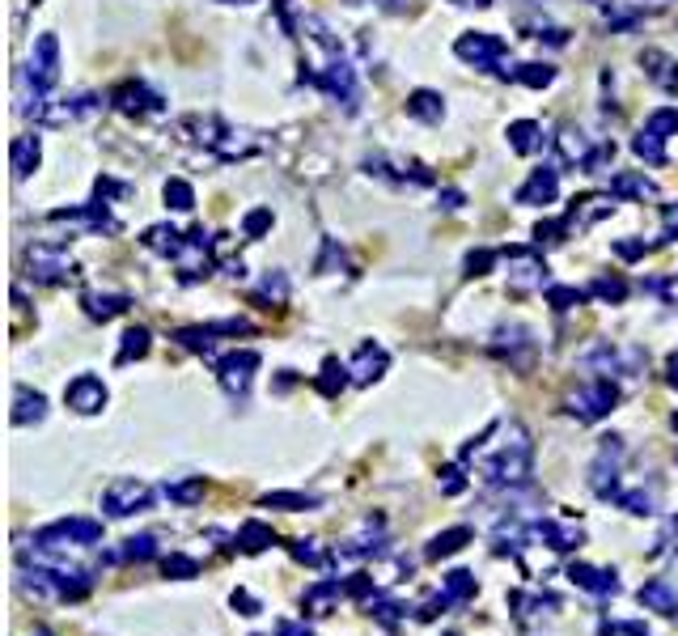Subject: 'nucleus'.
<instances>
[{"mask_svg": "<svg viewBox=\"0 0 678 636\" xmlns=\"http://www.w3.org/2000/svg\"><path fill=\"white\" fill-rule=\"evenodd\" d=\"M475 467H479V475H484V484H492V488H526L530 471H534V441L526 433V424L505 420L501 441H496Z\"/></svg>", "mask_w": 678, "mask_h": 636, "instance_id": "1", "label": "nucleus"}, {"mask_svg": "<svg viewBox=\"0 0 678 636\" xmlns=\"http://www.w3.org/2000/svg\"><path fill=\"white\" fill-rule=\"evenodd\" d=\"M26 577L34 581V594H47V598H60V603H81V598L94 590V569H81V564H68L60 552L51 547H39L34 552H22Z\"/></svg>", "mask_w": 678, "mask_h": 636, "instance_id": "2", "label": "nucleus"}, {"mask_svg": "<svg viewBox=\"0 0 678 636\" xmlns=\"http://www.w3.org/2000/svg\"><path fill=\"white\" fill-rule=\"evenodd\" d=\"M640 365H645V352L640 348H619V344H606V340H598L581 352V369H590V374H598V378H611V382L615 378H636Z\"/></svg>", "mask_w": 678, "mask_h": 636, "instance_id": "3", "label": "nucleus"}, {"mask_svg": "<svg viewBox=\"0 0 678 636\" xmlns=\"http://www.w3.org/2000/svg\"><path fill=\"white\" fill-rule=\"evenodd\" d=\"M34 543L51 547V552H68V547H98L102 543V522H94V518H60V522L34 530Z\"/></svg>", "mask_w": 678, "mask_h": 636, "instance_id": "4", "label": "nucleus"}, {"mask_svg": "<svg viewBox=\"0 0 678 636\" xmlns=\"http://www.w3.org/2000/svg\"><path fill=\"white\" fill-rule=\"evenodd\" d=\"M623 458H628V446H623L619 433H611V437L598 441V454H594V463H590V488H594V497L615 501L619 475H623Z\"/></svg>", "mask_w": 678, "mask_h": 636, "instance_id": "5", "label": "nucleus"}, {"mask_svg": "<svg viewBox=\"0 0 678 636\" xmlns=\"http://www.w3.org/2000/svg\"><path fill=\"white\" fill-rule=\"evenodd\" d=\"M615 403H619V386L611 378H594V382H585L577 395H568V416L581 424H598L615 412Z\"/></svg>", "mask_w": 678, "mask_h": 636, "instance_id": "6", "label": "nucleus"}, {"mask_svg": "<svg viewBox=\"0 0 678 636\" xmlns=\"http://www.w3.org/2000/svg\"><path fill=\"white\" fill-rule=\"evenodd\" d=\"M153 505V488L145 480H111L102 488V514L106 518H132V514H145Z\"/></svg>", "mask_w": 678, "mask_h": 636, "instance_id": "7", "label": "nucleus"}, {"mask_svg": "<svg viewBox=\"0 0 678 636\" xmlns=\"http://www.w3.org/2000/svg\"><path fill=\"white\" fill-rule=\"evenodd\" d=\"M255 369H259V352L255 348H238V352H229V357L217 361V378L225 386V395L229 399H246V391H251V382H255Z\"/></svg>", "mask_w": 678, "mask_h": 636, "instance_id": "8", "label": "nucleus"}, {"mask_svg": "<svg viewBox=\"0 0 678 636\" xmlns=\"http://www.w3.org/2000/svg\"><path fill=\"white\" fill-rule=\"evenodd\" d=\"M492 352L501 361H509L513 369H530L534 365V352H539V344H534V331L522 327V323H509V327H496L492 335Z\"/></svg>", "mask_w": 678, "mask_h": 636, "instance_id": "9", "label": "nucleus"}, {"mask_svg": "<svg viewBox=\"0 0 678 636\" xmlns=\"http://www.w3.org/2000/svg\"><path fill=\"white\" fill-rule=\"evenodd\" d=\"M314 85L323 94H331L335 102H344V111H356L361 106V90H356V73H352V64L344 56H331V64L323 68V73H314Z\"/></svg>", "mask_w": 678, "mask_h": 636, "instance_id": "10", "label": "nucleus"}, {"mask_svg": "<svg viewBox=\"0 0 678 636\" xmlns=\"http://www.w3.org/2000/svg\"><path fill=\"white\" fill-rule=\"evenodd\" d=\"M26 73L34 77V85H39L43 94L60 81V39H56V34H39V39H34L30 68H26Z\"/></svg>", "mask_w": 678, "mask_h": 636, "instance_id": "11", "label": "nucleus"}, {"mask_svg": "<svg viewBox=\"0 0 678 636\" xmlns=\"http://www.w3.org/2000/svg\"><path fill=\"white\" fill-rule=\"evenodd\" d=\"M251 323L246 318H221V323H208V327H183L174 331V340L183 344L187 352H212V344L221 340V335H246Z\"/></svg>", "mask_w": 678, "mask_h": 636, "instance_id": "12", "label": "nucleus"}, {"mask_svg": "<svg viewBox=\"0 0 678 636\" xmlns=\"http://www.w3.org/2000/svg\"><path fill=\"white\" fill-rule=\"evenodd\" d=\"M64 403L77 416H98L106 408V382L94 378V374H77L73 382L64 386Z\"/></svg>", "mask_w": 678, "mask_h": 636, "instance_id": "13", "label": "nucleus"}, {"mask_svg": "<svg viewBox=\"0 0 678 636\" xmlns=\"http://www.w3.org/2000/svg\"><path fill=\"white\" fill-rule=\"evenodd\" d=\"M26 268L34 280H43V285H60V280L73 276V259L56 246H30L26 251Z\"/></svg>", "mask_w": 678, "mask_h": 636, "instance_id": "14", "label": "nucleus"}, {"mask_svg": "<svg viewBox=\"0 0 678 636\" xmlns=\"http://www.w3.org/2000/svg\"><path fill=\"white\" fill-rule=\"evenodd\" d=\"M568 581H573L577 590L594 594V598H615L619 594V573L615 569H598V564H585V560H573L568 564Z\"/></svg>", "mask_w": 678, "mask_h": 636, "instance_id": "15", "label": "nucleus"}, {"mask_svg": "<svg viewBox=\"0 0 678 636\" xmlns=\"http://www.w3.org/2000/svg\"><path fill=\"white\" fill-rule=\"evenodd\" d=\"M454 51L475 68H496V60L505 56V39H496V34H488V30H475V34H462V39L454 43Z\"/></svg>", "mask_w": 678, "mask_h": 636, "instance_id": "16", "label": "nucleus"}, {"mask_svg": "<svg viewBox=\"0 0 678 636\" xmlns=\"http://www.w3.org/2000/svg\"><path fill=\"white\" fill-rule=\"evenodd\" d=\"M530 539H543L551 552H577V547L585 543V530L568 526V522H556V518H534L530 522Z\"/></svg>", "mask_w": 678, "mask_h": 636, "instance_id": "17", "label": "nucleus"}, {"mask_svg": "<svg viewBox=\"0 0 678 636\" xmlns=\"http://www.w3.org/2000/svg\"><path fill=\"white\" fill-rule=\"evenodd\" d=\"M382 539H386V522H382V514H369L365 526H361V535H352L348 543H339V556H348V560L378 556V552H382Z\"/></svg>", "mask_w": 678, "mask_h": 636, "instance_id": "18", "label": "nucleus"}, {"mask_svg": "<svg viewBox=\"0 0 678 636\" xmlns=\"http://www.w3.org/2000/svg\"><path fill=\"white\" fill-rule=\"evenodd\" d=\"M636 603L645 611H657V615H678V590L666 577H649L645 586L636 590Z\"/></svg>", "mask_w": 678, "mask_h": 636, "instance_id": "19", "label": "nucleus"}, {"mask_svg": "<svg viewBox=\"0 0 678 636\" xmlns=\"http://www.w3.org/2000/svg\"><path fill=\"white\" fill-rule=\"evenodd\" d=\"M339 598H348L344 581H339V577H323V581H314V586L301 594V607H306V615H331V607L339 603Z\"/></svg>", "mask_w": 678, "mask_h": 636, "instance_id": "20", "label": "nucleus"}, {"mask_svg": "<svg viewBox=\"0 0 678 636\" xmlns=\"http://www.w3.org/2000/svg\"><path fill=\"white\" fill-rule=\"evenodd\" d=\"M386 365H390L386 348H378V344H365L361 352H356V361L348 365V374H352V382H356V386H369V382H378V378L386 374Z\"/></svg>", "mask_w": 678, "mask_h": 636, "instance_id": "21", "label": "nucleus"}, {"mask_svg": "<svg viewBox=\"0 0 678 636\" xmlns=\"http://www.w3.org/2000/svg\"><path fill=\"white\" fill-rule=\"evenodd\" d=\"M47 420V395L30 391V386H17L13 391V424L26 429V424H43Z\"/></svg>", "mask_w": 678, "mask_h": 636, "instance_id": "22", "label": "nucleus"}, {"mask_svg": "<svg viewBox=\"0 0 678 636\" xmlns=\"http://www.w3.org/2000/svg\"><path fill=\"white\" fill-rule=\"evenodd\" d=\"M115 106H119L123 115H157V111H162V98L149 94L145 85L128 81V85H119V90H115Z\"/></svg>", "mask_w": 678, "mask_h": 636, "instance_id": "23", "label": "nucleus"}, {"mask_svg": "<svg viewBox=\"0 0 678 636\" xmlns=\"http://www.w3.org/2000/svg\"><path fill=\"white\" fill-rule=\"evenodd\" d=\"M556 191H560V170L543 166V170L530 174V183L522 191H517V204H551L556 200Z\"/></svg>", "mask_w": 678, "mask_h": 636, "instance_id": "24", "label": "nucleus"}, {"mask_svg": "<svg viewBox=\"0 0 678 636\" xmlns=\"http://www.w3.org/2000/svg\"><path fill=\"white\" fill-rule=\"evenodd\" d=\"M280 539H276V530L267 526V522H259V518H251V522H242L238 526V535H234V547H242L246 556H259V552H267V547H276Z\"/></svg>", "mask_w": 678, "mask_h": 636, "instance_id": "25", "label": "nucleus"}, {"mask_svg": "<svg viewBox=\"0 0 678 636\" xmlns=\"http://www.w3.org/2000/svg\"><path fill=\"white\" fill-rule=\"evenodd\" d=\"M471 539H475V530H471V526H450V530H441V535L428 539L424 556H428V560H445V556L462 552V547H467Z\"/></svg>", "mask_w": 678, "mask_h": 636, "instance_id": "26", "label": "nucleus"}, {"mask_svg": "<svg viewBox=\"0 0 678 636\" xmlns=\"http://www.w3.org/2000/svg\"><path fill=\"white\" fill-rule=\"evenodd\" d=\"M640 64H645V77H649L653 85H662L666 94L678 90V64L666 56V51H645V56H640Z\"/></svg>", "mask_w": 678, "mask_h": 636, "instance_id": "27", "label": "nucleus"}, {"mask_svg": "<svg viewBox=\"0 0 678 636\" xmlns=\"http://www.w3.org/2000/svg\"><path fill=\"white\" fill-rule=\"evenodd\" d=\"M441 594H445V603H450V607H467L471 598L479 594V581H475V573H467V569H454V573H445Z\"/></svg>", "mask_w": 678, "mask_h": 636, "instance_id": "28", "label": "nucleus"}, {"mask_svg": "<svg viewBox=\"0 0 678 636\" xmlns=\"http://www.w3.org/2000/svg\"><path fill=\"white\" fill-rule=\"evenodd\" d=\"M517 259V272H513V289L522 293V289H543L547 285V268H543V259H534L526 251H509Z\"/></svg>", "mask_w": 678, "mask_h": 636, "instance_id": "29", "label": "nucleus"}, {"mask_svg": "<svg viewBox=\"0 0 678 636\" xmlns=\"http://www.w3.org/2000/svg\"><path fill=\"white\" fill-rule=\"evenodd\" d=\"M263 509H284V514H301V509H318L323 497H314V492H267L259 497Z\"/></svg>", "mask_w": 678, "mask_h": 636, "instance_id": "30", "label": "nucleus"}, {"mask_svg": "<svg viewBox=\"0 0 678 636\" xmlns=\"http://www.w3.org/2000/svg\"><path fill=\"white\" fill-rule=\"evenodd\" d=\"M39 157H43L39 136H17L13 140V179H30V170L39 166Z\"/></svg>", "mask_w": 678, "mask_h": 636, "instance_id": "31", "label": "nucleus"}, {"mask_svg": "<svg viewBox=\"0 0 678 636\" xmlns=\"http://www.w3.org/2000/svg\"><path fill=\"white\" fill-rule=\"evenodd\" d=\"M615 505L623 509V514H632V518H649L653 509H657V492L649 488H619L615 492Z\"/></svg>", "mask_w": 678, "mask_h": 636, "instance_id": "32", "label": "nucleus"}, {"mask_svg": "<svg viewBox=\"0 0 678 636\" xmlns=\"http://www.w3.org/2000/svg\"><path fill=\"white\" fill-rule=\"evenodd\" d=\"M149 348H153L149 327H128V331H123V344H119L115 365H132V361H140V357H149Z\"/></svg>", "mask_w": 678, "mask_h": 636, "instance_id": "33", "label": "nucleus"}, {"mask_svg": "<svg viewBox=\"0 0 678 636\" xmlns=\"http://www.w3.org/2000/svg\"><path fill=\"white\" fill-rule=\"evenodd\" d=\"M352 382V374H348V365H339L335 357L331 361H323V374L314 378V391L318 395H327V399H335L339 391H344V386Z\"/></svg>", "mask_w": 678, "mask_h": 636, "instance_id": "34", "label": "nucleus"}, {"mask_svg": "<svg viewBox=\"0 0 678 636\" xmlns=\"http://www.w3.org/2000/svg\"><path fill=\"white\" fill-rule=\"evenodd\" d=\"M81 302H85V314H89V318H102V323L128 310V297H119V293H85Z\"/></svg>", "mask_w": 678, "mask_h": 636, "instance_id": "35", "label": "nucleus"}, {"mask_svg": "<svg viewBox=\"0 0 678 636\" xmlns=\"http://www.w3.org/2000/svg\"><path fill=\"white\" fill-rule=\"evenodd\" d=\"M157 556V535H132V539H123L119 552H111L106 560H136V564H145Z\"/></svg>", "mask_w": 678, "mask_h": 636, "instance_id": "36", "label": "nucleus"}, {"mask_svg": "<svg viewBox=\"0 0 678 636\" xmlns=\"http://www.w3.org/2000/svg\"><path fill=\"white\" fill-rule=\"evenodd\" d=\"M407 115H412V119H424V123H441L445 106H441V98H437L433 90H416L412 98H407Z\"/></svg>", "mask_w": 678, "mask_h": 636, "instance_id": "37", "label": "nucleus"}, {"mask_svg": "<svg viewBox=\"0 0 678 636\" xmlns=\"http://www.w3.org/2000/svg\"><path fill=\"white\" fill-rule=\"evenodd\" d=\"M183 234H178L174 225H153V229H145V246L149 251H162V255H178L183 251Z\"/></svg>", "mask_w": 678, "mask_h": 636, "instance_id": "38", "label": "nucleus"}, {"mask_svg": "<svg viewBox=\"0 0 678 636\" xmlns=\"http://www.w3.org/2000/svg\"><path fill=\"white\" fill-rule=\"evenodd\" d=\"M289 552H293L297 564H310V569H327V564H331V552H327V547H318L314 539H293Z\"/></svg>", "mask_w": 678, "mask_h": 636, "instance_id": "39", "label": "nucleus"}, {"mask_svg": "<svg viewBox=\"0 0 678 636\" xmlns=\"http://www.w3.org/2000/svg\"><path fill=\"white\" fill-rule=\"evenodd\" d=\"M166 497L174 505H195V501H204V475H195V480H174L166 484Z\"/></svg>", "mask_w": 678, "mask_h": 636, "instance_id": "40", "label": "nucleus"}, {"mask_svg": "<svg viewBox=\"0 0 678 636\" xmlns=\"http://www.w3.org/2000/svg\"><path fill=\"white\" fill-rule=\"evenodd\" d=\"M162 573L174 577V581H191V577H200V560L183 556V552H170V556L162 560Z\"/></svg>", "mask_w": 678, "mask_h": 636, "instance_id": "41", "label": "nucleus"}, {"mask_svg": "<svg viewBox=\"0 0 678 636\" xmlns=\"http://www.w3.org/2000/svg\"><path fill=\"white\" fill-rule=\"evenodd\" d=\"M509 145H513V153H534V149H539V123H530V119L513 123V128H509Z\"/></svg>", "mask_w": 678, "mask_h": 636, "instance_id": "42", "label": "nucleus"}, {"mask_svg": "<svg viewBox=\"0 0 678 636\" xmlns=\"http://www.w3.org/2000/svg\"><path fill=\"white\" fill-rule=\"evenodd\" d=\"M509 77H513V81H522V85H534V90H539V85H551V81H556V68H551V64H522V68H513Z\"/></svg>", "mask_w": 678, "mask_h": 636, "instance_id": "43", "label": "nucleus"}, {"mask_svg": "<svg viewBox=\"0 0 678 636\" xmlns=\"http://www.w3.org/2000/svg\"><path fill=\"white\" fill-rule=\"evenodd\" d=\"M590 293L594 297H602V302H623V297H628V280H623V276H598L594 280V285H590Z\"/></svg>", "mask_w": 678, "mask_h": 636, "instance_id": "44", "label": "nucleus"}, {"mask_svg": "<svg viewBox=\"0 0 678 636\" xmlns=\"http://www.w3.org/2000/svg\"><path fill=\"white\" fill-rule=\"evenodd\" d=\"M166 204H170L174 212H191V208H195V191H191L183 179H170V183H166Z\"/></svg>", "mask_w": 678, "mask_h": 636, "instance_id": "45", "label": "nucleus"}, {"mask_svg": "<svg viewBox=\"0 0 678 636\" xmlns=\"http://www.w3.org/2000/svg\"><path fill=\"white\" fill-rule=\"evenodd\" d=\"M547 302L556 306V310H573V306L585 302V293H581V289H568V285H551V289H547Z\"/></svg>", "mask_w": 678, "mask_h": 636, "instance_id": "46", "label": "nucleus"}, {"mask_svg": "<svg viewBox=\"0 0 678 636\" xmlns=\"http://www.w3.org/2000/svg\"><path fill=\"white\" fill-rule=\"evenodd\" d=\"M437 484H441L445 497H458V492H467V475H462V467H441Z\"/></svg>", "mask_w": 678, "mask_h": 636, "instance_id": "47", "label": "nucleus"}, {"mask_svg": "<svg viewBox=\"0 0 678 636\" xmlns=\"http://www.w3.org/2000/svg\"><path fill=\"white\" fill-rule=\"evenodd\" d=\"M615 196H657V187L649 179H615Z\"/></svg>", "mask_w": 678, "mask_h": 636, "instance_id": "48", "label": "nucleus"}, {"mask_svg": "<svg viewBox=\"0 0 678 636\" xmlns=\"http://www.w3.org/2000/svg\"><path fill=\"white\" fill-rule=\"evenodd\" d=\"M263 297H276V302H284L289 297V280H284V272H267L263 276V285H259Z\"/></svg>", "mask_w": 678, "mask_h": 636, "instance_id": "49", "label": "nucleus"}, {"mask_svg": "<svg viewBox=\"0 0 678 636\" xmlns=\"http://www.w3.org/2000/svg\"><path fill=\"white\" fill-rule=\"evenodd\" d=\"M344 594H348V598H369V594H373V577H369V573H352V577L344 581Z\"/></svg>", "mask_w": 678, "mask_h": 636, "instance_id": "50", "label": "nucleus"}, {"mask_svg": "<svg viewBox=\"0 0 678 636\" xmlns=\"http://www.w3.org/2000/svg\"><path fill=\"white\" fill-rule=\"evenodd\" d=\"M229 603H234L242 615H259V611H263V607H259V598H251L246 590H234V594H229Z\"/></svg>", "mask_w": 678, "mask_h": 636, "instance_id": "51", "label": "nucleus"}, {"mask_svg": "<svg viewBox=\"0 0 678 636\" xmlns=\"http://www.w3.org/2000/svg\"><path fill=\"white\" fill-rule=\"evenodd\" d=\"M267 225H272V212H267V208H259V212H251V217H246V234H263V229Z\"/></svg>", "mask_w": 678, "mask_h": 636, "instance_id": "52", "label": "nucleus"}, {"mask_svg": "<svg viewBox=\"0 0 678 636\" xmlns=\"http://www.w3.org/2000/svg\"><path fill=\"white\" fill-rule=\"evenodd\" d=\"M276 636H314L306 624H297V620H280L276 624Z\"/></svg>", "mask_w": 678, "mask_h": 636, "instance_id": "53", "label": "nucleus"}, {"mask_svg": "<svg viewBox=\"0 0 678 636\" xmlns=\"http://www.w3.org/2000/svg\"><path fill=\"white\" fill-rule=\"evenodd\" d=\"M225 5H246V0H225Z\"/></svg>", "mask_w": 678, "mask_h": 636, "instance_id": "54", "label": "nucleus"}]
</instances>
